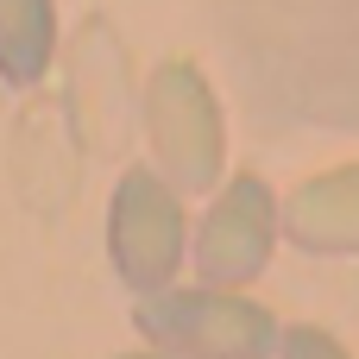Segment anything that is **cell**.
<instances>
[{"mask_svg": "<svg viewBox=\"0 0 359 359\" xmlns=\"http://www.w3.org/2000/svg\"><path fill=\"white\" fill-rule=\"evenodd\" d=\"M133 322L151 347L183 359H271V347L284 341L271 309L221 290V284H202V290H145L133 303Z\"/></svg>", "mask_w": 359, "mask_h": 359, "instance_id": "obj_1", "label": "cell"}, {"mask_svg": "<svg viewBox=\"0 0 359 359\" xmlns=\"http://www.w3.org/2000/svg\"><path fill=\"white\" fill-rule=\"evenodd\" d=\"M145 139H151L158 170L177 183V196H202V189L221 183V158H227L221 107H215V88L202 82L196 63L170 57V63L151 69V82H145Z\"/></svg>", "mask_w": 359, "mask_h": 359, "instance_id": "obj_2", "label": "cell"}, {"mask_svg": "<svg viewBox=\"0 0 359 359\" xmlns=\"http://www.w3.org/2000/svg\"><path fill=\"white\" fill-rule=\"evenodd\" d=\"M183 202H177V183L164 170H126L114 183V202H107V252H114V271L133 297L145 290H164L183 265Z\"/></svg>", "mask_w": 359, "mask_h": 359, "instance_id": "obj_3", "label": "cell"}, {"mask_svg": "<svg viewBox=\"0 0 359 359\" xmlns=\"http://www.w3.org/2000/svg\"><path fill=\"white\" fill-rule=\"evenodd\" d=\"M271 240H278L271 189H265L259 177H233V183L215 196L202 233H196V278H202V284H221V290L252 284V278L265 271V259H271Z\"/></svg>", "mask_w": 359, "mask_h": 359, "instance_id": "obj_4", "label": "cell"}, {"mask_svg": "<svg viewBox=\"0 0 359 359\" xmlns=\"http://www.w3.org/2000/svg\"><path fill=\"white\" fill-rule=\"evenodd\" d=\"M284 221H290V240L309 252H359V164L303 183Z\"/></svg>", "mask_w": 359, "mask_h": 359, "instance_id": "obj_5", "label": "cell"}, {"mask_svg": "<svg viewBox=\"0 0 359 359\" xmlns=\"http://www.w3.org/2000/svg\"><path fill=\"white\" fill-rule=\"evenodd\" d=\"M57 57V6L50 0H0V82L32 88Z\"/></svg>", "mask_w": 359, "mask_h": 359, "instance_id": "obj_6", "label": "cell"}, {"mask_svg": "<svg viewBox=\"0 0 359 359\" xmlns=\"http://www.w3.org/2000/svg\"><path fill=\"white\" fill-rule=\"evenodd\" d=\"M278 347H284V359H347V347L328 328H290Z\"/></svg>", "mask_w": 359, "mask_h": 359, "instance_id": "obj_7", "label": "cell"}, {"mask_svg": "<svg viewBox=\"0 0 359 359\" xmlns=\"http://www.w3.org/2000/svg\"><path fill=\"white\" fill-rule=\"evenodd\" d=\"M126 359H183V353H164V347H158V353H126Z\"/></svg>", "mask_w": 359, "mask_h": 359, "instance_id": "obj_8", "label": "cell"}]
</instances>
